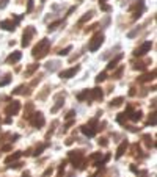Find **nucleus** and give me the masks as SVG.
<instances>
[{
    "mask_svg": "<svg viewBox=\"0 0 157 177\" xmlns=\"http://www.w3.org/2000/svg\"><path fill=\"white\" fill-rule=\"evenodd\" d=\"M82 132H83L85 135H88V136H93V135H94V130H91V129H88L87 125H85V127H82Z\"/></svg>",
    "mask_w": 157,
    "mask_h": 177,
    "instance_id": "obj_14",
    "label": "nucleus"
},
{
    "mask_svg": "<svg viewBox=\"0 0 157 177\" xmlns=\"http://www.w3.org/2000/svg\"><path fill=\"white\" fill-rule=\"evenodd\" d=\"M101 2H105V0H101Z\"/></svg>",
    "mask_w": 157,
    "mask_h": 177,
    "instance_id": "obj_28",
    "label": "nucleus"
},
{
    "mask_svg": "<svg viewBox=\"0 0 157 177\" xmlns=\"http://www.w3.org/2000/svg\"><path fill=\"white\" fill-rule=\"evenodd\" d=\"M33 31H35V30H33L32 27H28V28H27V31L24 33V41H22V46H28V43H30V36L33 35Z\"/></svg>",
    "mask_w": 157,
    "mask_h": 177,
    "instance_id": "obj_7",
    "label": "nucleus"
},
{
    "mask_svg": "<svg viewBox=\"0 0 157 177\" xmlns=\"http://www.w3.org/2000/svg\"><path fill=\"white\" fill-rule=\"evenodd\" d=\"M32 122H33V125L35 127H43L44 125V117H43V114L41 113H36L35 116H33V119H32Z\"/></svg>",
    "mask_w": 157,
    "mask_h": 177,
    "instance_id": "obj_3",
    "label": "nucleus"
},
{
    "mask_svg": "<svg viewBox=\"0 0 157 177\" xmlns=\"http://www.w3.org/2000/svg\"><path fill=\"white\" fill-rule=\"evenodd\" d=\"M96 80H97V82H102V80H105V74H104V72H102V74H99Z\"/></svg>",
    "mask_w": 157,
    "mask_h": 177,
    "instance_id": "obj_20",
    "label": "nucleus"
},
{
    "mask_svg": "<svg viewBox=\"0 0 157 177\" xmlns=\"http://www.w3.org/2000/svg\"><path fill=\"white\" fill-rule=\"evenodd\" d=\"M69 50H71V47H66V49L60 50V52H58V53H60V55H68V53H69Z\"/></svg>",
    "mask_w": 157,
    "mask_h": 177,
    "instance_id": "obj_19",
    "label": "nucleus"
},
{
    "mask_svg": "<svg viewBox=\"0 0 157 177\" xmlns=\"http://www.w3.org/2000/svg\"><path fill=\"white\" fill-rule=\"evenodd\" d=\"M99 144H102V146H107V144H108V141H107L105 138H102V141L99 140Z\"/></svg>",
    "mask_w": 157,
    "mask_h": 177,
    "instance_id": "obj_24",
    "label": "nucleus"
},
{
    "mask_svg": "<svg viewBox=\"0 0 157 177\" xmlns=\"http://www.w3.org/2000/svg\"><path fill=\"white\" fill-rule=\"evenodd\" d=\"M21 56H22L21 52H14V53H11V55L8 56V63H16V61H19V60H21Z\"/></svg>",
    "mask_w": 157,
    "mask_h": 177,
    "instance_id": "obj_8",
    "label": "nucleus"
},
{
    "mask_svg": "<svg viewBox=\"0 0 157 177\" xmlns=\"http://www.w3.org/2000/svg\"><path fill=\"white\" fill-rule=\"evenodd\" d=\"M77 71H78V66L71 68V69H68V71H63V72L60 74V77H61V78H71V77H74V75L77 74Z\"/></svg>",
    "mask_w": 157,
    "mask_h": 177,
    "instance_id": "obj_4",
    "label": "nucleus"
},
{
    "mask_svg": "<svg viewBox=\"0 0 157 177\" xmlns=\"http://www.w3.org/2000/svg\"><path fill=\"white\" fill-rule=\"evenodd\" d=\"M19 108H21L19 102H13L11 105H8V108H6V113H8V114H16V113L19 111Z\"/></svg>",
    "mask_w": 157,
    "mask_h": 177,
    "instance_id": "obj_6",
    "label": "nucleus"
},
{
    "mask_svg": "<svg viewBox=\"0 0 157 177\" xmlns=\"http://www.w3.org/2000/svg\"><path fill=\"white\" fill-rule=\"evenodd\" d=\"M32 6H33V0H28V8H27V11H30Z\"/></svg>",
    "mask_w": 157,
    "mask_h": 177,
    "instance_id": "obj_25",
    "label": "nucleus"
},
{
    "mask_svg": "<svg viewBox=\"0 0 157 177\" xmlns=\"http://www.w3.org/2000/svg\"><path fill=\"white\" fill-rule=\"evenodd\" d=\"M101 8H102V10H104V11H108V10H110V6H108V5H102V6H101Z\"/></svg>",
    "mask_w": 157,
    "mask_h": 177,
    "instance_id": "obj_26",
    "label": "nucleus"
},
{
    "mask_svg": "<svg viewBox=\"0 0 157 177\" xmlns=\"http://www.w3.org/2000/svg\"><path fill=\"white\" fill-rule=\"evenodd\" d=\"M0 27L5 28V30H14V24H11V22H8V21L0 22Z\"/></svg>",
    "mask_w": 157,
    "mask_h": 177,
    "instance_id": "obj_9",
    "label": "nucleus"
},
{
    "mask_svg": "<svg viewBox=\"0 0 157 177\" xmlns=\"http://www.w3.org/2000/svg\"><path fill=\"white\" fill-rule=\"evenodd\" d=\"M8 3V0H0V8H5Z\"/></svg>",
    "mask_w": 157,
    "mask_h": 177,
    "instance_id": "obj_21",
    "label": "nucleus"
},
{
    "mask_svg": "<svg viewBox=\"0 0 157 177\" xmlns=\"http://www.w3.org/2000/svg\"><path fill=\"white\" fill-rule=\"evenodd\" d=\"M149 124H152V125L155 124V114H152V116L149 117Z\"/></svg>",
    "mask_w": 157,
    "mask_h": 177,
    "instance_id": "obj_22",
    "label": "nucleus"
},
{
    "mask_svg": "<svg viewBox=\"0 0 157 177\" xmlns=\"http://www.w3.org/2000/svg\"><path fill=\"white\" fill-rule=\"evenodd\" d=\"M19 157H21V152H16L14 155H10L8 158H6V163H10V162H13V160H17Z\"/></svg>",
    "mask_w": 157,
    "mask_h": 177,
    "instance_id": "obj_13",
    "label": "nucleus"
},
{
    "mask_svg": "<svg viewBox=\"0 0 157 177\" xmlns=\"http://www.w3.org/2000/svg\"><path fill=\"white\" fill-rule=\"evenodd\" d=\"M91 96H93V99H101V97H102V91L99 88H96V89L91 91Z\"/></svg>",
    "mask_w": 157,
    "mask_h": 177,
    "instance_id": "obj_10",
    "label": "nucleus"
},
{
    "mask_svg": "<svg viewBox=\"0 0 157 177\" xmlns=\"http://www.w3.org/2000/svg\"><path fill=\"white\" fill-rule=\"evenodd\" d=\"M130 119H132V121H140V119H142V113H140V111L132 113V114H130Z\"/></svg>",
    "mask_w": 157,
    "mask_h": 177,
    "instance_id": "obj_12",
    "label": "nucleus"
},
{
    "mask_svg": "<svg viewBox=\"0 0 157 177\" xmlns=\"http://www.w3.org/2000/svg\"><path fill=\"white\" fill-rule=\"evenodd\" d=\"M10 80H11V78L6 75V78H3V80L0 82V86H5V85H8V83H10Z\"/></svg>",
    "mask_w": 157,
    "mask_h": 177,
    "instance_id": "obj_17",
    "label": "nucleus"
},
{
    "mask_svg": "<svg viewBox=\"0 0 157 177\" xmlns=\"http://www.w3.org/2000/svg\"><path fill=\"white\" fill-rule=\"evenodd\" d=\"M35 69H38V64H35V66H32V68H28V71H27V72H28V74H32Z\"/></svg>",
    "mask_w": 157,
    "mask_h": 177,
    "instance_id": "obj_23",
    "label": "nucleus"
},
{
    "mask_svg": "<svg viewBox=\"0 0 157 177\" xmlns=\"http://www.w3.org/2000/svg\"><path fill=\"white\" fill-rule=\"evenodd\" d=\"M88 19H91V13H87V14L80 19V24H82V22H85V21H88Z\"/></svg>",
    "mask_w": 157,
    "mask_h": 177,
    "instance_id": "obj_18",
    "label": "nucleus"
},
{
    "mask_svg": "<svg viewBox=\"0 0 157 177\" xmlns=\"http://www.w3.org/2000/svg\"><path fill=\"white\" fill-rule=\"evenodd\" d=\"M120 58H121V55H118V56L115 58V60H113V61H110V64H108V69H113V68L116 66V61H118V60H120Z\"/></svg>",
    "mask_w": 157,
    "mask_h": 177,
    "instance_id": "obj_16",
    "label": "nucleus"
},
{
    "mask_svg": "<svg viewBox=\"0 0 157 177\" xmlns=\"http://www.w3.org/2000/svg\"><path fill=\"white\" fill-rule=\"evenodd\" d=\"M118 122H124V116H118Z\"/></svg>",
    "mask_w": 157,
    "mask_h": 177,
    "instance_id": "obj_27",
    "label": "nucleus"
},
{
    "mask_svg": "<svg viewBox=\"0 0 157 177\" xmlns=\"http://www.w3.org/2000/svg\"><path fill=\"white\" fill-rule=\"evenodd\" d=\"M151 47H152V44H151V43H145L140 49H137V50H135V55H145L148 50H151Z\"/></svg>",
    "mask_w": 157,
    "mask_h": 177,
    "instance_id": "obj_5",
    "label": "nucleus"
},
{
    "mask_svg": "<svg viewBox=\"0 0 157 177\" xmlns=\"http://www.w3.org/2000/svg\"><path fill=\"white\" fill-rule=\"evenodd\" d=\"M102 43H104V36H102V35H96V36L93 38L91 44H90V50H91V52L97 50V49H99V46H101Z\"/></svg>",
    "mask_w": 157,
    "mask_h": 177,
    "instance_id": "obj_2",
    "label": "nucleus"
},
{
    "mask_svg": "<svg viewBox=\"0 0 157 177\" xmlns=\"http://www.w3.org/2000/svg\"><path fill=\"white\" fill-rule=\"evenodd\" d=\"M49 47H50V41H49V39H43V41H39L38 46L33 49V56H36V58H43V56L47 53Z\"/></svg>",
    "mask_w": 157,
    "mask_h": 177,
    "instance_id": "obj_1",
    "label": "nucleus"
},
{
    "mask_svg": "<svg viewBox=\"0 0 157 177\" xmlns=\"http://www.w3.org/2000/svg\"><path fill=\"white\" fill-rule=\"evenodd\" d=\"M123 104V97H118V99L112 100V107H118V105H121Z\"/></svg>",
    "mask_w": 157,
    "mask_h": 177,
    "instance_id": "obj_15",
    "label": "nucleus"
},
{
    "mask_svg": "<svg viewBox=\"0 0 157 177\" xmlns=\"http://www.w3.org/2000/svg\"><path fill=\"white\" fill-rule=\"evenodd\" d=\"M126 147H127V143L124 141V143H123V144H121L120 147H118V152H116V157H121V155L124 154V150H126Z\"/></svg>",
    "mask_w": 157,
    "mask_h": 177,
    "instance_id": "obj_11",
    "label": "nucleus"
}]
</instances>
